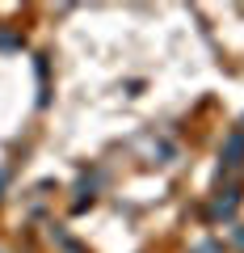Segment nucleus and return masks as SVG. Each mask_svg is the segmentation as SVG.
<instances>
[{"instance_id": "1", "label": "nucleus", "mask_w": 244, "mask_h": 253, "mask_svg": "<svg viewBox=\"0 0 244 253\" xmlns=\"http://www.w3.org/2000/svg\"><path fill=\"white\" fill-rule=\"evenodd\" d=\"M194 253H223V249H219L215 241H207V245H198V249H194Z\"/></svg>"}]
</instances>
